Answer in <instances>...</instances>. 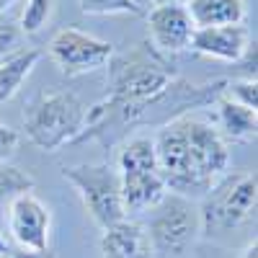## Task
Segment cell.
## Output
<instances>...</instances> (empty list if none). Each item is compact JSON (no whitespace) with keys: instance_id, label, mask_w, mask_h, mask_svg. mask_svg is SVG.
I'll use <instances>...</instances> for the list:
<instances>
[{"instance_id":"12","label":"cell","mask_w":258,"mask_h":258,"mask_svg":"<svg viewBox=\"0 0 258 258\" xmlns=\"http://www.w3.org/2000/svg\"><path fill=\"white\" fill-rule=\"evenodd\" d=\"M101 255L103 258H155L145 227L126 217L103 227Z\"/></svg>"},{"instance_id":"11","label":"cell","mask_w":258,"mask_h":258,"mask_svg":"<svg viewBox=\"0 0 258 258\" xmlns=\"http://www.w3.org/2000/svg\"><path fill=\"white\" fill-rule=\"evenodd\" d=\"M188 49L197 54H204L209 59L240 62L250 52V31L245 29V24L194 29Z\"/></svg>"},{"instance_id":"6","label":"cell","mask_w":258,"mask_h":258,"mask_svg":"<svg viewBox=\"0 0 258 258\" xmlns=\"http://www.w3.org/2000/svg\"><path fill=\"white\" fill-rule=\"evenodd\" d=\"M258 183L255 173H225L202 199V235H227L255 220Z\"/></svg>"},{"instance_id":"16","label":"cell","mask_w":258,"mask_h":258,"mask_svg":"<svg viewBox=\"0 0 258 258\" xmlns=\"http://www.w3.org/2000/svg\"><path fill=\"white\" fill-rule=\"evenodd\" d=\"M34 188V178L24 173L21 168L0 163V207H8L18 194H26Z\"/></svg>"},{"instance_id":"10","label":"cell","mask_w":258,"mask_h":258,"mask_svg":"<svg viewBox=\"0 0 258 258\" xmlns=\"http://www.w3.org/2000/svg\"><path fill=\"white\" fill-rule=\"evenodd\" d=\"M194 21L186 6H155L147 13V31L155 49L165 54H178L188 49L194 36Z\"/></svg>"},{"instance_id":"21","label":"cell","mask_w":258,"mask_h":258,"mask_svg":"<svg viewBox=\"0 0 258 258\" xmlns=\"http://www.w3.org/2000/svg\"><path fill=\"white\" fill-rule=\"evenodd\" d=\"M18 145H21V135L16 129H11L8 124L0 121V163H8L16 155Z\"/></svg>"},{"instance_id":"17","label":"cell","mask_w":258,"mask_h":258,"mask_svg":"<svg viewBox=\"0 0 258 258\" xmlns=\"http://www.w3.org/2000/svg\"><path fill=\"white\" fill-rule=\"evenodd\" d=\"M57 0H26V6L18 13V26L24 34H39L49 24Z\"/></svg>"},{"instance_id":"2","label":"cell","mask_w":258,"mask_h":258,"mask_svg":"<svg viewBox=\"0 0 258 258\" xmlns=\"http://www.w3.org/2000/svg\"><path fill=\"white\" fill-rule=\"evenodd\" d=\"M178 78L168 64L142 49L121 54L111 59V75H109V96L85 114V137L98 135V129L119 114L121 124H135L150 116V109L163 103L176 91Z\"/></svg>"},{"instance_id":"23","label":"cell","mask_w":258,"mask_h":258,"mask_svg":"<svg viewBox=\"0 0 258 258\" xmlns=\"http://www.w3.org/2000/svg\"><path fill=\"white\" fill-rule=\"evenodd\" d=\"M8 258H54V253H49V248L47 250H24V248H18V250L8 253Z\"/></svg>"},{"instance_id":"15","label":"cell","mask_w":258,"mask_h":258,"mask_svg":"<svg viewBox=\"0 0 258 258\" xmlns=\"http://www.w3.org/2000/svg\"><path fill=\"white\" fill-rule=\"evenodd\" d=\"M39 59H41L39 49H21L13 57L0 62V103H8L21 91V85L26 83Z\"/></svg>"},{"instance_id":"26","label":"cell","mask_w":258,"mask_h":258,"mask_svg":"<svg viewBox=\"0 0 258 258\" xmlns=\"http://www.w3.org/2000/svg\"><path fill=\"white\" fill-rule=\"evenodd\" d=\"M11 253V248H8V240H6V235L0 232V258H6Z\"/></svg>"},{"instance_id":"19","label":"cell","mask_w":258,"mask_h":258,"mask_svg":"<svg viewBox=\"0 0 258 258\" xmlns=\"http://www.w3.org/2000/svg\"><path fill=\"white\" fill-rule=\"evenodd\" d=\"M222 93L232 101H238L245 109H253L258 106V85H255V78H248V80H225L222 85Z\"/></svg>"},{"instance_id":"8","label":"cell","mask_w":258,"mask_h":258,"mask_svg":"<svg viewBox=\"0 0 258 258\" xmlns=\"http://www.w3.org/2000/svg\"><path fill=\"white\" fill-rule=\"evenodd\" d=\"M52 62L59 68L62 75L68 78H78L85 73H93L106 68L114 59V47L109 41H103L88 31H80L75 26L59 29L47 47Z\"/></svg>"},{"instance_id":"4","label":"cell","mask_w":258,"mask_h":258,"mask_svg":"<svg viewBox=\"0 0 258 258\" xmlns=\"http://www.w3.org/2000/svg\"><path fill=\"white\" fill-rule=\"evenodd\" d=\"M116 173L121 183V204L124 214H145L153 209L165 194V181L158 170L153 137L135 135L121 142L116 153Z\"/></svg>"},{"instance_id":"3","label":"cell","mask_w":258,"mask_h":258,"mask_svg":"<svg viewBox=\"0 0 258 258\" xmlns=\"http://www.w3.org/2000/svg\"><path fill=\"white\" fill-rule=\"evenodd\" d=\"M88 109L70 91H41L24 111L26 140L44 150L57 153L64 145L83 140Z\"/></svg>"},{"instance_id":"24","label":"cell","mask_w":258,"mask_h":258,"mask_svg":"<svg viewBox=\"0 0 258 258\" xmlns=\"http://www.w3.org/2000/svg\"><path fill=\"white\" fill-rule=\"evenodd\" d=\"M238 258H258V243H255V238H253V240L243 248V253H240Z\"/></svg>"},{"instance_id":"9","label":"cell","mask_w":258,"mask_h":258,"mask_svg":"<svg viewBox=\"0 0 258 258\" xmlns=\"http://www.w3.org/2000/svg\"><path fill=\"white\" fill-rule=\"evenodd\" d=\"M8 230H11V238L18 243V248L47 250L49 232H52V212L31 191L18 194L8 204Z\"/></svg>"},{"instance_id":"1","label":"cell","mask_w":258,"mask_h":258,"mask_svg":"<svg viewBox=\"0 0 258 258\" xmlns=\"http://www.w3.org/2000/svg\"><path fill=\"white\" fill-rule=\"evenodd\" d=\"M165 188L188 199H204L230 168V142L214 121L194 114L168 119L153 137Z\"/></svg>"},{"instance_id":"13","label":"cell","mask_w":258,"mask_h":258,"mask_svg":"<svg viewBox=\"0 0 258 258\" xmlns=\"http://www.w3.org/2000/svg\"><path fill=\"white\" fill-rule=\"evenodd\" d=\"M214 109H217V126L220 135L227 142H253L258 132V119L253 109H245L238 101L227 98L220 93L214 98Z\"/></svg>"},{"instance_id":"18","label":"cell","mask_w":258,"mask_h":258,"mask_svg":"<svg viewBox=\"0 0 258 258\" xmlns=\"http://www.w3.org/2000/svg\"><path fill=\"white\" fill-rule=\"evenodd\" d=\"M78 6L88 16H114V13L142 16L145 13L137 0H78Z\"/></svg>"},{"instance_id":"25","label":"cell","mask_w":258,"mask_h":258,"mask_svg":"<svg viewBox=\"0 0 258 258\" xmlns=\"http://www.w3.org/2000/svg\"><path fill=\"white\" fill-rule=\"evenodd\" d=\"M150 3L155 8V6H186L188 0H150Z\"/></svg>"},{"instance_id":"20","label":"cell","mask_w":258,"mask_h":258,"mask_svg":"<svg viewBox=\"0 0 258 258\" xmlns=\"http://www.w3.org/2000/svg\"><path fill=\"white\" fill-rule=\"evenodd\" d=\"M21 39H24L21 26L13 18L0 16V62L13 57L16 52H21Z\"/></svg>"},{"instance_id":"7","label":"cell","mask_w":258,"mask_h":258,"mask_svg":"<svg viewBox=\"0 0 258 258\" xmlns=\"http://www.w3.org/2000/svg\"><path fill=\"white\" fill-rule=\"evenodd\" d=\"M62 176L73 183L85 212L91 214V220L101 230L126 217L124 204H121V183L114 165L109 163L64 165Z\"/></svg>"},{"instance_id":"14","label":"cell","mask_w":258,"mask_h":258,"mask_svg":"<svg viewBox=\"0 0 258 258\" xmlns=\"http://www.w3.org/2000/svg\"><path fill=\"white\" fill-rule=\"evenodd\" d=\"M186 11L197 29L230 26L245 21V0H188Z\"/></svg>"},{"instance_id":"22","label":"cell","mask_w":258,"mask_h":258,"mask_svg":"<svg viewBox=\"0 0 258 258\" xmlns=\"http://www.w3.org/2000/svg\"><path fill=\"white\" fill-rule=\"evenodd\" d=\"M24 6H26V0H0V16L13 18V13H21Z\"/></svg>"},{"instance_id":"5","label":"cell","mask_w":258,"mask_h":258,"mask_svg":"<svg viewBox=\"0 0 258 258\" xmlns=\"http://www.w3.org/2000/svg\"><path fill=\"white\" fill-rule=\"evenodd\" d=\"M142 227L155 258H186L202 238L199 202L168 191L147 212V222Z\"/></svg>"}]
</instances>
